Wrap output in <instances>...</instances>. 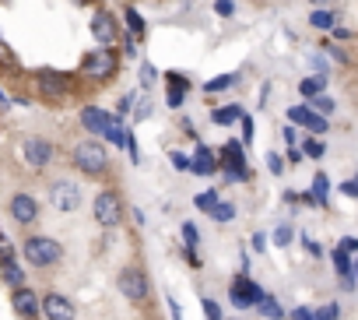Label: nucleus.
Masks as SVG:
<instances>
[{
    "mask_svg": "<svg viewBox=\"0 0 358 320\" xmlns=\"http://www.w3.org/2000/svg\"><path fill=\"white\" fill-rule=\"evenodd\" d=\"M127 151H130V162L137 166L141 162V148H137V137L134 134H127Z\"/></svg>",
    "mask_w": 358,
    "mask_h": 320,
    "instance_id": "nucleus-45",
    "label": "nucleus"
},
{
    "mask_svg": "<svg viewBox=\"0 0 358 320\" xmlns=\"http://www.w3.org/2000/svg\"><path fill=\"white\" fill-rule=\"evenodd\" d=\"M229 295H232V306H236V309H257V306L264 302V295H267V292H264L250 274H236V278H232Z\"/></svg>",
    "mask_w": 358,
    "mask_h": 320,
    "instance_id": "nucleus-6",
    "label": "nucleus"
},
{
    "mask_svg": "<svg viewBox=\"0 0 358 320\" xmlns=\"http://www.w3.org/2000/svg\"><path fill=\"white\" fill-rule=\"evenodd\" d=\"M302 158H306L302 144H292V148H288V162H302Z\"/></svg>",
    "mask_w": 358,
    "mask_h": 320,
    "instance_id": "nucleus-48",
    "label": "nucleus"
},
{
    "mask_svg": "<svg viewBox=\"0 0 358 320\" xmlns=\"http://www.w3.org/2000/svg\"><path fill=\"white\" fill-rule=\"evenodd\" d=\"M74 166L85 173V176H106L109 169V151L99 137H85L74 144Z\"/></svg>",
    "mask_w": 358,
    "mask_h": 320,
    "instance_id": "nucleus-1",
    "label": "nucleus"
},
{
    "mask_svg": "<svg viewBox=\"0 0 358 320\" xmlns=\"http://www.w3.org/2000/svg\"><path fill=\"white\" fill-rule=\"evenodd\" d=\"M4 260H15V246L8 243L4 232H0V264H4Z\"/></svg>",
    "mask_w": 358,
    "mask_h": 320,
    "instance_id": "nucleus-41",
    "label": "nucleus"
},
{
    "mask_svg": "<svg viewBox=\"0 0 358 320\" xmlns=\"http://www.w3.org/2000/svg\"><path fill=\"white\" fill-rule=\"evenodd\" d=\"M204 313H208V320H225V316H222V306H218L215 299H204Z\"/></svg>",
    "mask_w": 358,
    "mask_h": 320,
    "instance_id": "nucleus-44",
    "label": "nucleus"
},
{
    "mask_svg": "<svg viewBox=\"0 0 358 320\" xmlns=\"http://www.w3.org/2000/svg\"><path fill=\"white\" fill-rule=\"evenodd\" d=\"M169 309H172V320H183V309H179L176 299H169Z\"/></svg>",
    "mask_w": 358,
    "mask_h": 320,
    "instance_id": "nucleus-50",
    "label": "nucleus"
},
{
    "mask_svg": "<svg viewBox=\"0 0 358 320\" xmlns=\"http://www.w3.org/2000/svg\"><path fill=\"white\" fill-rule=\"evenodd\" d=\"M43 316L46 320H74V302L60 292H50V295H43Z\"/></svg>",
    "mask_w": 358,
    "mask_h": 320,
    "instance_id": "nucleus-15",
    "label": "nucleus"
},
{
    "mask_svg": "<svg viewBox=\"0 0 358 320\" xmlns=\"http://www.w3.org/2000/svg\"><path fill=\"white\" fill-rule=\"evenodd\" d=\"M309 64H313V71H316V74H323V78H327V71H330L327 53H313V57H309Z\"/></svg>",
    "mask_w": 358,
    "mask_h": 320,
    "instance_id": "nucleus-34",
    "label": "nucleus"
},
{
    "mask_svg": "<svg viewBox=\"0 0 358 320\" xmlns=\"http://www.w3.org/2000/svg\"><path fill=\"white\" fill-rule=\"evenodd\" d=\"M309 106H313L316 113H334V99H330V95H316Z\"/></svg>",
    "mask_w": 358,
    "mask_h": 320,
    "instance_id": "nucleus-38",
    "label": "nucleus"
},
{
    "mask_svg": "<svg viewBox=\"0 0 358 320\" xmlns=\"http://www.w3.org/2000/svg\"><path fill=\"white\" fill-rule=\"evenodd\" d=\"M355 278H358V264H355Z\"/></svg>",
    "mask_w": 358,
    "mask_h": 320,
    "instance_id": "nucleus-56",
    "label": "nucleus"
},
{
    "mask_svg": "<svg viewBox=\"0 0 358 320\" xmlns=\"http://www.w3.org/2000/svg\"><path fill=\"white\" fill-rule=\"evenodd\" d=\"M92 211H95V222H99L102 229H116V225L123 222V197H120L116 190H102V194L95 197Z\"/></svg>",
    "mask_w": 358,
    "mask_h": 320,
    "instance_id": "nucleus-5",
    "label": "nucleus"
},
{
    "mask_svg": "<svg viewBox=\"0 0 358 320\" xmlns=\"http://www.w3.org/2000/svg\"><path fill=\"white\" fill-rule=\"evenodd\" d=\"M313 201H316V204H327V201H330V183H327V173H316V180H313Z\"/></svg>",
    "mask_w": 358,
    "mask_h": 320,
    "instance_id": "nucleus-26",
    "label": "nucleus"
},
{
    "mask_svg": "<svg viewBox=\"0 0 358 320\" xmlns=\"http://www.w3.org/2000/svg\"><path fill=\"white\" fill-rule=\"evenodd\" d=\"M169 162H172L176 169H190V158H187L183 151H169Z\"/></svg>",
    "mask_w": 358,
    "mask_h": 320,
    "instance_id": "nucleus-42",
    "label": "nucleus"
},
{
    "mask_svg": "<svg viewBox=\"0 0 358 320\" xmlns=\"http://www.w3.org/2000/svg\"><path fill=\"white\" fill-rule=\"evenodd\" d=\"M246 113H243V106H222V109H215L211 113V123H218V127H229V123H236V120H243Z\"/></svg>",
    "mask_w": 358,
    "mask_h": 320,
    "instance_id": "nucleus-19",
    "label": "nucleus"
},
{
    "mask_svg": "<svg viewBox=\"0 0 358 320\" xmlns=\"http://www.w3.org/2000/svg\"><path fill=\"white\" fill-rule=\"evenodd\" d=\"M165 85H172V88H179V92L190 88V81H187L183 74H176V71H165Z\"/></svg>",
    "mask_w": 358,
    "mask_h": 320,
    "instance_id": "nucleus-33",
    "label": "nucleus"
},
{
    "mask_svg": "<svg viewBox=\"0 0 358 320\" xmlns=\"http://www.w3.org/2000/svg\"><path fill=\"white\" fill-rule=\"evenodd\" d=\"M8 211H11V218L18 225H36L39 222V201L32 194H15L11 204H8Z\"/></svg>",
    "mask_w": 358,
    "mask_h": 320,
    "instance_id": "nucleus-12",
    "label": "nucleus"
},
{
    "mask_svg": "<svg viewBox=\"0 0 358 320\" xmlns=\"http://www.w3.org/2000/svg\"><path fill=\"white\" fill-rule=\"evenodd\" d=\"M309 4H320V8H327V4H330V0H309Z\"/></svg>",
    "mask_w": 358,
    "mask_h": 320,
    "instance_id": "nucleus-54",
    "label": "nucleus"
},
{
    "mask_svg": "<svg viewBox=\"0 0 358 320\" xmlns=\"http://www.w3.org/2000/svg\"><path fill=\"white\" fill-rule=\"evenodd\" d=\"M330 32H334V39H351L355 36L351 29H330Z\"/></svg>",
    "mask_w": 358,
    "mask_h": 320,
    "instance_id": "nucleus-51",
    "label": "nucleus"
},
{
    "mask_svg": "<svg viewBox=\"0 0 358 320\" xmlns=\"http://www.w3.org/2000/svg\"><path fill=\"white\" fill-rule=\"evenodd\" d=\"M316 316H320V320H341V306H337V302H327V306L316 309Z\"/></svg>",
    "mask_w": 358,
    "mask_h": 320,
    "instance_id": "nucleus-35",
    "label": "nucleus"
},
{
    "mask_svg": "<svg viewBox=\"0 0 358 320\" xmlns=\"http://www.w3.org/2000/svg\"><path fill=\"white\" fill-rule=\"evenodd\" d=\"M0 4H11V0H0Z\"/></svg>",
    "mask_w": 358,
    "mask_h": 320,
    "instance_id": "nucleus-57",
    "label": "nucleus"
},
{
    "mask_svg": "<svg viewBox=\"0 0 358 320\" xmlns=\"http://www.w3.org/2000/svg\"><path fill=\"white\" fill-rule=\"evenodd\" d=\"M22 253H25V260L32 267H57L64 260V246L57 239H50V236H29Z\"/></svg>",
    "mask_w": 358,
    "mask_h": 320,
    "instance_id": "nucleus-3",
    "label": "nucleus"
},
{
    "mask_svg": "<svg viewBox=\"0 0 358 320\" xmlns=\"http://www.w3.org/2000/svg\"><path fill=\"white\" fill-rule=\"evenodd\" d=\"M179 229H183V243H187V250H197V243H201V232H197V225H194V222H183Z\"/></svg>",
    "mask_w": 358,
    "mask_h": 320,
    "instance_id": "nucleus-28",
    "label": "nucleus"
},
{
    "mask_svg": "<svg viewBox=\"0 0 358 320\" xmlns=\"http://www.w3.org/2000/svg\"><path fill=\"white\" fill-rule=\"evenodd\" d=\"M215 15L218 18H232L236 15V0H215Z\"/></svg>",
    "mask_w": 358,
    "mask_h": 320,
    "instance_id": "nucleus-32",
    "label": "nucleus"
},
{
    "mask_svg": "<svg viewBox=\"0 0 358 320\" xmlns=\"http://www.w3.org/2000/svg\"><path fill=\"white\" fill-rule=\"evenodd\" d=\"M309 25H313V29H337V11L320 8V11H313V15H309Z\"/></svg>",
    "mask_w": 358,
    "mask_h": 320,
    "instance_id": "nucleus-23",
    "label": "nucleus"
},
{
    "mask_svg": "<svg viewBox=\"0 0 358 320\" xmlns=\"http://www.w3.org/2000/svg\"><path fill=\"white\" fill-rule=\"evenodd\" d=\"M285 166H288V158H285V155H278V151H267V169H271L274 176H281V173H285Z\"/></svg>",
    "mask_w": 358,
    "mask_h": 320,
    "instance_id": "nucleus-29",
    "label": "nucleus"
},
{
    "mask_svg": "<svg viewBox=\"0 0 358 320\" xmlns=\"http://www.w3.org/2000/svg\"><path fill=\"white\" fill-rule=\"evenodd\" d=\"M190 169H194V176H215L218 173V158L211 155V148H197L194 151V158H190Z\"/></svg>",
    "mask_w": 358,
    "mask_h": 320,
    "instance_id": "nucleus-17",
    "label": "nucleus"
},
{
    "mask_svg": "<svg viewBox=\"0 0 358 320\" xmlns=\"http://www.w3.org/2000/svg\"><path fill=\"white\" fill-rule=\"evenodd\" d=\"M92 36H95L99 46H116L120 43V25H116V18L106 8H99L92 15Z\"/></svg>",
    "mask_w": 358,
    "mask_h": 320,
    "instance_id": "nucleus-9",
    "label": "nucleus"
},
{
    "mask_svg": "<svg viewBox=\"0 0 358 320\" xmlns=\"http://www.w3.org/2000/svg\"><path fill=\"white\" fill-rule=\"evenodd\" d=\"M236 81H239V74H218V78H211V81L204 85V92H208V95H218V92H229Z\"/></svg>",
    "mask_w": 358,
    "mask_h": 320,
    "instance_id": "nucleus-24",
    "label": "nucleus"
},
{
    "mask_svg": "<svg viewBox=\"0 0 358 320\" xmlns=\"http://www.w3.org/2000/svg\"><path fill=\"white\" fill-rule=\"evenodd\" d=\"M257 309H260V316H267V320H285V316H288L285 306H281L274 295H264V302H260Z\"/></svg>",
    "mask_w": 358,
    "mask_h": 320,
    "instance_id": "nucleus-21",
    "label": "nucleus"
},
{
    "mask_svg": "<svg viewBox=\"0 0 358 320\" xmlns=\"http://www.w3.org/2000/svg\"><path fill=\"white\" fill-rule=\"evenodd\" d=\"M222 173L232 183H246L250 180V166L243 158V141H225L222 144Z\"/></svg>",
    "mask_w": 358,
    "mask_h": 320,
    "instance_id": "nucleus-7",
    "label": "nucleus"
},
{
    "mask_svg": "<svg viewBox=\"0 0 358 320\" xmlns=\"http://www.w3.org/2000/svg\"><path fill=\"white\" fill-rule=\"evenodd\" d=\"M155 67L151 64H141V85H144V92H151V85H155Z\"/></svg>",
    "mask_w": 358,
    "mask_h": 320,
    "instance_id": "nucleus-37",
    "label": "nucleus"
},
{
    "mask_svg": "<svg viewBox=\"0 0 358 320\" xmlns=\"http://www.w3.org/2000/svg\"><path fill=\"white\" fill-rule=\"evenodd\" d=\"M264 246H267V239H264V232H257V236H253V250H257V253H260V250H264Z\"/></svg>",
    "mask_w": 358,
    "mask_h": 320,
    "instance_id": "nucleus-52",
    "label": "nucleus"
},
{
    "mask_svg": "<svg viewBox=\"0 0 358 320\" xmlns=\"http://www.w3.org/2000/svg\"><path fill=\"white\" fill-rule=\"evenodd\" d=\"M288 316H292V320H320V316H316V309H306V306H299V309H292Z\"/></svg>",
    "mask_w": 358,
    "mask_h": 320,
    "instance_id": "nucleus-46",
    "label": "nucleus"
},
{
    "mask_svg": "<svg viewBox=\"0 0 358 320\" xmlns=\"http://www.w3.org/2000/svg\"><path fill=\"white\" fill-rule=\"evenodd\" d=\"M274 243H278V246H288V243H292V225H278V229H274Z\"/></svg>",
    "mask_w": 358,
    "mask_h": 320,
    "instance_id": "nucleus-40",
    "label": "nucleus"
},
{
    "mask_svg": "<svg viewBox=\"0 0 358 320\" xmlns=\"http://www.w3.org/2000/svg\"><path fill=\"white\" fill-rule=\"evenodd\" d=\"M183 95H187V92H179V88H169V99H165V102H169L172 109H179V106H183Z\"/></svg>",
    "mask_w": 358,
    "mask_h": 320,
    "instance_id": "nucleus-47",
    "label": "nucleus"
},
{
    "mask_svg": "<svg viewBox=\"0 0 358 320\" xmlns=\"http://www.w3.org/2000/svg\"><path fill=\"white\" fill-rule=\"evenodd\" d=\"M134 116H137V120H148V116H151V99H148V95H141V102H137Z\"/></svg>",
    "mask_w": 358,
    "mask_h": 320,
    "instance_id": "nucleus-43",
    "label": "nucleus"
},
{
    "mask_svg": "<svg viewBox=\"0 0 358 320\" xmlns=\"http://www.w3.org/2000/svg\"><path fill=\"white\" fill-rule=\"evenodd\" d=\"M36 85H39L46 95H67V92H71V74L43 67V71H36Z\"/></svg>",
    "mask_w": 358,
    "mask_h": 320,
    "instance_id": "nucleus-14",
    "label": "nucleus"
},
{
    "mask_svg": "<svg viewBox=\"0 0 358 320\" xmlns=\"http://www.w3.org/2000/svg\"><path fill=\"white\" fill-rule=\"evenodd\" d=\"M288 120H292L295 127H306V130H309V134H316V137H320V134H327V127H330V123L323 120V113H316L309 102L292 106V109H288Z\"/></svg>",
    "mask_w": 358,
    "mask_h": 320,
    "instance_id": "nucleus-11",
    "label": "nucleus"
},
{
    "mask_svg": "<svg viewBox=\"0 0 358 320\" xmlns=\"http://www.w3.org/2000/svg\"><path fill=\"white\" fill-rule=\"evenodd\" d=\"M0 102H8V99H4V92H0Z\"/></svg>",
    "mask_w": 358,
    "mask_h": 320,
    "instance_id": "nucleus-55",
    "label": "nucleus"
},
{
    "mask_svg": "<svg viewBox=\"0 0 358 320\" xmlns=\"http://www.w3.org/2000/svg\"><path fill=\"white\" fill-rule=\"evenodd\" d=\"M109 123H113V116H109L106 109H99V106H85V109H81V127H85L88 134H95V137H106Z\"/></svg>",
    "mask_w": 358,
    "mask_h": 320,
    "instance_id": "nucleus-16",
    "label": "nucleus"
},
{
    "mask_svg": "<svg viewBox=\"0 0 358 320\" xmlns=\"http://www.w3.org/2000/svg\"><path fill=\"white\" fill-rule=\"evenodd\" d=\"M22 155H25V162L32 169H46L53 162V144L46 137H25L22 141Z\"/></svg>",
    "mask_w": 358,
    "mask_h": 320,
    "instance_id": "nucleus-10",
    "label": "nucleus"
},
{
    "mask_svg": "<svg viewBox=\"0 0 358 320\" xmlns=\"http://www.w3.org/2000/svg\"><path fill=\"white\" fill-rule=\"evenodd\" d=\"M253 134H257V123H253V116L246 113V116H243V144H253Z\"/></svg>",
    "mask_w": 358,
    "mask_h": 320,
    "instance_id": "nucleus-39",
    "label": "nucleus"
},
{
    "mask_svg": "<svg viewBox=\"0 0 358 320\" xmlns=\"http://www.w3.org/2000/svg\"><path fill=\"white\" fill-rule=\"evenodd\" d=\"M11 306H15V313H18L22 320H36V316L43 313V302H39V295H36L29 285L11 288Z\"/></svg>",
    "mask_w": 358,
    "mask_h": 320,
    "instance_id": "nucleus-13",
    "label": "nucleus"
},
{
    "mask_svg": "<svg viewBox=\"0 0 358 320\" xmlns=\"http://www.w3.org/2000/svg\"><path fill=\"white\" fill-rule=\"evenodd\" d=\"M194 204H197L201 211H208V215H211L222 201H218V194H215V190H204V194H197V197H194Z\"/></svg>",
    "mask_w": 358,
    "mask_h": 320,
    "instance_id": "nucleus-27",
    "label": "nucleus"
},
{
    "mask_svg": "<svg viewBox=\"0 0 358 320\" xmlns=\"http://www.w3.org/2000/svg\"><path fill=\"white\" fill-rule=\"evenodd\" d=\"M302 151H306L309 158H323V155H327V144H323V137L306 134V137H302Z\"/></svg>",
    "mask_w": 358,
    "mask_h": 320,
    "instance_id": "nucleus-25",
    "label": "nucleus"
},
{
    "mask_svg": "<svg viewBox=\"0 0 358 320\" xmlns=\"http://www.w3.org/2000/svg\"><path fill=\"white\" fill-rule=\"evenodd\" d=\"M0 67H8V71H15V67H18V60H15L11 46L4 43V36H0Z\"/></svg>",
    "mask_w": 358,
    "mask_h": 320,
    "instance_id": "nucleus-30",
    "label": "nucleus"
},
{
    "mask_svg": "<svg viewBox=\"0 0 358 320\" xmlns=\"http://www.w3.org/2000/svg\"><path fill=\"white\" fill-rule=\"evenodd\" d=\"M116 288H120V295L123 299H130V302H148V295H151V281H148V274L141 271V267H123L120 274H116Z\"/></svg>",
    "mask_w": 358,
    "mask_h": 320,
    "instance_id": "nucleus-4",
    "label": "nucleus"
},
{
    "mask_svg": "<svg viewBox=\"0 0 358 320\" xmlns=\"http://www.w3.org/2000/svg\"><path fill=\"white\" fill-rule=\"evenodd\" d=\"M341 194H348V197H358V180H348V183H341Z\"/></svg>",
    "mask_w": 358,
    "mask_h": 320,
    "instance_id": "nucleus-49",
    "label": "nucleus"
},
{
    "mask_svg": "<svg viewBox=\"0 0 358 320\" xmlns=\"http://www.w3.org/2000/svg\"><path fill=\"white\" fill-rule=\"evenodd\" d=\"M341 246H344V250H351V253H355V250H358V239H355V236H348V239H341Z\"/></svg>",
    "mask_w": 358,
    "mask_h": 320,
    "instance_id": "nucleus-53",
    "label": "nucleus"
},
{
    "mask_svg": "<svg viewBox=\"0 0 358 320\" xmlns=\"http://www.w3.org/2000/svg\"><path fill=\"white\" fill-rule=\"evenodd\" d=\"M116 64H120L116 50L113 46H99V50H92V53L81 57V78H88V81H109L116 74Z\"/></svg>",
    "mask_w": 358,
    "mask_h": 320,
    "instance_id": "nucleus-2",
    "label": "nucleus"
},
{
    "mask_svg": "<svg viewBox=\"0 0 358 320\" xmlns=\"http://www.w3.org/2000/svg\"><path fill=\"white\" fill-rule=\"evenodd\" d=\"M0 274H4V281L11 288H22L25 285V271L18 267V260H4V264H0Z\"/></svg>",
    "mask_w": 358,
    "mask_h": 320,
    "instance_id": "nucleus-20",
    "label": "nucleus"
},
{
    "mask_svg": "<svg viewBox=\"0 0 358 320\" xmlns=\"http://www.w3.org/2000/svg\"><path fill=\"white\" fill-rule=\"evenodd\" d=\"M50 204L57 211H78L81 208V187L71 183V180H57L50 187Z\"/></svg>",
    "mask_w": 358,
    "mask_h": 320,
    "instance_id": "nucleus-8",
    "label": "nucleus"
},
{
    "mask_svg": "<svg viewBox=\"0 0 358 320\" xmlns=\"http://www.w3.org/2000/svg\"><path fill=\"white\" fill-rule=\"evenodd\" d=\"M323 88H327V78H323V74H313V78H302V81H299V95H302L306 102H313L316 95H323Z\"/></svg>",
    "mask_w": 358,
    "mask_h": 320,
    "instance_id": "nucleus-18",
    "label": "nucleus"
},
{
    "mask_svg": "<svg viewBox=\"0 0 358 320\" xmlns=\"http://www.w3.org/2000/svg\"><path fill=\"white\" fill-rule=\"evenodd\" d=\"M211 218H215V222H232V218H236V208L222 201V204H218V208L211 211Z\"/></svg>",
    "mask_w": 358,
    "mask_h": 320,
    "instance_id": "nucleus-31",
    "label": "nucleus"
},
{
    "mask_svg": "<svg viewBox=\"0 0 358 320\" xmlns=\"http://www.w3.org/2000/svg\"><path fill=\"white\" fill-rule=\"evenodd\" d=\"M144 32H148V25H144V18L134 11V8H127V36H134L137 43L144 39Z\"/></svg>",
    "mask_w": 358,
    "mask_h": 320,
    "instance_id": "nucleus-22",
    "label": "nucleus"
},
{
    "mask_svg": "<svg viewBox=\"0 0 358 320\" xmlns=\"http://www.w3.org/2000/svg\"><path fill=\"white\" fill-rule=\"evenodd\" d=\"M327 57H330L334 64H351V57H348L341 46H334V43H327Z\"/></svg>",
    "mask_w": 358,
    "mask_h": 320,
    "instance_id": "nucleus-36",
    "label": "nucleus"
}]
</instances>
